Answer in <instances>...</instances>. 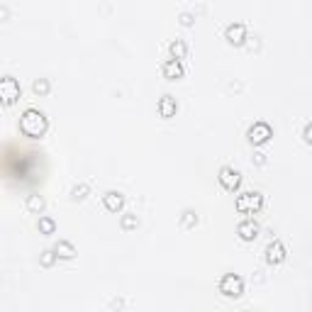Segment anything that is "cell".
<instances>
[{"label": "cell", "mask_w": 312, "mask_h": 312, "mask_svg": "<svg viewBox=\"0 0 312 312\" xmlns=\"http://www.w3.org/2000/svg\"><path fill=\"white\" fill-rule=\"evenodd\" d=\"M56 256L59 258H73L76 256V249H73V244L71 242H59V244L54 246Z\"/></svg>", "instance_id": "14"}, {"label": "cell", "mask_w": 312, "mask_h": 312, "mask_svg": "<svg viewBox=\"0 0 312 312\" xmlns=\"http://www.w3.org/2000/svg\"><path fill=\"white\" fill-rule=\"evenodd\" d=\"M46 129H49V120H46V115L42 110H37V108H27L22 112V117H20V132L24 137H30V139H39V137H44Z\"/></svg>", "instance_id": "1"}, {"label": "cell", "mask_w": 312, "mask_h": 312, "mask_svg": "<svg viewBox=\"0 0 312 312\" xmlns=\"http://www.w3.org/2000/svg\"><path fill=\"white\" fill-rule=\"evenodd\" d=\"M224 39L232 46H242L246 42V24L244 22H229L224 30Z\"/></svg>", "instance_id": "8"}, {"label": "cell", "mask_w": 312, "mask_h": 312, "mask_svg": "<svg viewBox=\"0 0 312 312\" xmlns=\"http://www.w3.org/2000/svg\"><path fill=\"white\" fill-rule=\"evenodd\" d=\"M86 195H88V186H86V183L73 186V190H71V198H73V200H83Z\"/></svg>", "instance_id": "20"}, {"label": "cell", "mask_w": 312, "mask_h": 312, "mask_svg": "<svg viewBox=\"0 0 312 312\" xmlns=\"http://www.w3.org/2000/svg\"><path fill=\"white\" fill-rule=\"evenodd\" d=\"M237 212L242 215H256L261 207H264V195L258 190H246V193H239L237 195V202H234Z\"/></svg>", "instance_id": "2"}, {"label": "cell", "mask_w": 312, "mask_h": 312, "mask_svg": "<svg viewBox=\"0 0 312 312\" xmlns=\"http://www.w3.org/2000/svg\"><path fill=\"white\" fill-rule=\"evenodd\" d=\"M102 205H105V210L120 212L124 207V195L120 190H108V193L102 195Z\"/></svg>", "instance_id": "10"}, {"label": "cell", "mask_w": 312, "mask_h": 312, "mask_svg": "<svg viewBox=\"0 0 312 312\" xmlns=\"http://www.w3.org/2000/svg\"><path fill=\"white\" fill-rule=\"evenodd\" d=\"M198 224V215L193 210H186L183 212V227H195Z\"/></svg>", "instance_id": "21"}, {"label": "cell", "mask_w": 312, "mask_h": 312, "mask_svg": "<svg viewBox=\"0 0 312 312\" xmlns=\"http://www.w3.org/2000/svg\"><path fill=\"white\" fill-rule=\"evenodd\" d=\"M246 137H249V142H251L254 146H261L273 137V129H271V124L268 122H254L251 127H249Z\"/></svg>", "instance_id": "6"}, {"label": "cell", "mask_w": 312, "mask_h": 312, "mask_svg": "<svg viewBox=\"0 0 312 312\" xmlns=\"http://www.w3.org/2000/svg\"><path fill=\"white\" fill-rule=\"evenodd\" d=\"M56 258H59V256H56L54 249H44V251H42V256H39V264H42L44 268H49V266H54Z\"/></svg>", "instance_id": "19"}, {"label": "cell", "mask_w": 312, "mask_h": 312, "mask_svg": "<svg viewBox=\"0 0 312 312\" xmlns=\"http://www.w3.org/2000/svg\"><path fill=\"white\" fill-rule=\"evenodd\" d=\"M120 227H122L124 232H129V229H137V227H139V217H137L134 212H124L122 217H120Z\"/></svg>", "instance_id": "15"}, {"label": "cell", "mask_w": 312, "mask_h": 312, "mask_svg": "<svg viewBox=\"0 0 312 312\" xmlns=\"http://www.w3.org/2000/svg\"><path fill=\"white\" fill-rule=\"evenodd\" d=\"M251 161H254L256 166H264V164H266V154H261V151H256V154H254V159H251Z\"/></svg>", "instance_id": "24"}, {"label": "cell", "mask_w": 312, "mask_h": 312, "mask_svg": "<svg viewBox=\"0 0 312 312\" xmlns=\"http://www.w3.org/2000/svg\"><path fill=\"white\" fill-rule=\"evenodd\" d=\"M44 198H42V195H30V198H27V210L30 212H37V215H39V212L44 210Z\"/></svg>", "instance_id": "17"}, {"label": "cell", "mask_w": 312, "mask_h": 312, "mask_svg": "<svg viewBox=\"0 0 312 312\" xmlns=\"http://www.w3.org/2000/svg\"><path fill=\"white\" fill-rule=\"evenodd\" d=\"M176 110H178V102H176V98H173V95H164V98L159 100V115H161L164 120L173 117V115H176Z\"/></svg>", "instance_id": "12"}, {"label": "cell", "mask_w": 312, "mask_h": 312, "mask_svg": "<svg viewBox=\"0 0 312 312\" xmlns=\"http://www.w3.org/2000/svg\"><path fill=\"white\" fill-rule=\"evenodd\" d=\"M217 178H220V186H222L224 190H229V193L239 190V186H242V173L234 166H222L220 173H217Z\"/></svg>", "instance_id": "5"}, {"label": "cell", "mask_w": 312, "mask_h": 312, "mask_svg": "<svg viewBox=\"0 0 312 312\" xmlns=\"http://www.w3.org/2000/svg\"><path fill=\"white\" fill-rule=\"evenodd\" d=\"M258 232H261V227H258V222L251 220V217H246L244 222H239V227H237V234H239L242 242H254L258 237Z\"/></svg>", "instance_id": "9"}, {"label": "cell", "mask_w": 312, "mask_h": 312, "mask_svg": "<svg viewBox=\"0 0 312 312\" xmlns=\"http://www.w3.org/2000/svg\"><path fill=\"white\" fill-rule=\"evenodd\" d=\"M180 24H183V27H190V24H193V20H195V17H193V15H190V12H180Z\"/></svg>", "instance_id": "23"}, {"label": "cell", "mask_w": 312, "mask_h": 312, "mask_svg": "<svg viewBox=\"0 0 312 312\" xmlns=\"http://www.w3.org/2000/svg\"><path fill=\"white\" fill-rule=\"evenodd\" d=\"M32 90L37 93V95H46V93L51 90V83H49L46 78H37V81L32 83Z\"/></svg>", "instance_id": "18"}, {"label": "cell", "mask_w": 312, "mask_h": 312, "mask_svg": "<svg viewBox=\"0 0 312 312\" xmlns=\"http://www.w3.org/2000/svg\"><path fill=\"white\" fill-rule=\"evenodd\" d=\"M20 93H22V90H20L17 78L5 76L3 81H0V100H3V105H5V108H10L12 102H17Z\"/></svg>", "instance_id": "4"}, {"label": "cell", "mask_w": 312, "mask_h": 312, "mask_svg": "<svg viewBox=\"0 0 312 312\" xmlns=\"http://www.w3.org/2000/svg\"><path fill=\"white\" fill-rule=\"evenodd\" d=\"M288 256V251H285V244L280 242V239H273V242H268L266 246V264L268 266H280L283 261Z\"/></svg>", "instance_id": "7"}, {"label": "cell", "mask_w": 312, "mask_h": 312, "mask_svg": "<svg viewBox=\"0 0 312 312\" xmlns=\"http://www.w3.org/2000/svg\"><path fill=\"white\" fill-rule=\"evenodd\" d=\"M302 139H305V144H312V122L305 124V129H302Z\"/></svg>", "instance_id": "22"}, {"label": "cell", "mask_w": 312, "mask_h": 312, "mask_svg": "<svg viewBox=\"0 0 312 312\" xmlns=\"http://www.w3.org/2000/svg\"><path fill=\"white\" fill-rule=\"evenodd\" d=\"M183 73H186V68H183V64H180V59H168L166 64H164V76L168 78V81H178V78H183Z\"/></svg>", "instance_id": "11"}, {"label": "cell", "mask_w": 312, "mask_h": 312, "mask_svg": "<svg viewBox=\"0 0 312 312\" xmlns=\"http://www.w3.org/2000/svg\"><path fill=\"white\" fill-rule=\"evenodd\" d=\"M168 51H171V56H173V59H186V54H188V46H186V42H183V39H173V42L168 44Z\"/></svg>", "instance_id": "13"}, {"label": "cell", "mask_w": 312, "mask_h": 312, "mask_svg": "<svg viewBox=\"0 0 312 312\" xmlns=\"http://www.w3.org/2000/svg\"><path fill=\"white\" fill-rule=\"evenodd\" d=\"M39 234H44V237H49V234L56 232V222L51 220V217H39Z\"/></svg>", "instance_id": "16"}, {"label": "cell", "mask_w": 312, "mask_h": 312, "mask_svg": "<svg viewBox=\"0 0 312 312\" xmlns=\"http://www.w3.org/2000/svg\"><path fill=\"white\" fill-rule=\"evenodd\" d=\"M220 293L224 298H229V300H237V298L244 295V280L239 278L237 273H227L220 280Z\"/></svg>", "instance_id": "3"}]
</instances>
